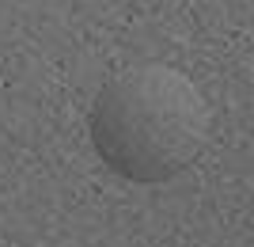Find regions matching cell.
<instances>
[{
    "instance_id": "cell-1",
    "label": "cell",
    "mask_w": 254,
    "mask_h": 247,
    "mask_svg": "<svg viewBox=\"0 0 254 247\" xmlns=\"http://www.w3.org/2000/svg\"><path fill=\"white\" fill-rule=\"evenodd\" d=\"M87 137L118 179L159 186L201 156L209 103L175 65H133L99 87Z\"/></svg>"
}]
</instances>
